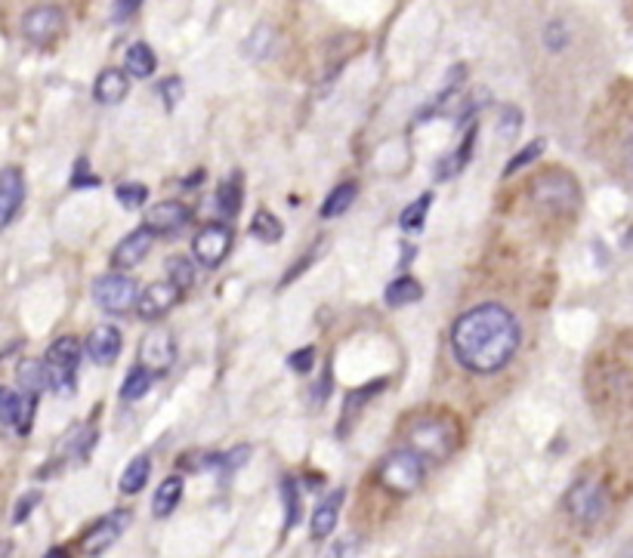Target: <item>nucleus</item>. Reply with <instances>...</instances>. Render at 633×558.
<instances>
[{"instance_id": "obj_1", "label": "nucleus", "mask_w": 633, "mask_h": 558, "mask_svg": "<svg viewBox=\"0 0 633 558\" xmlns=\"http://www.w3.org/2000/svg\"><path fill=\"white\" fill-rule=\"evenodd\" d=\"M519 349V321L498 303H482L457 318L451 352L470 374H498Z\"/></svg>"}, {"instance_id": "obj_2", "label": "nucleus", "mask_w": 633, "mask_h": 558, "mask_svg": "<svg viewBox=\"0 0 633 558\" xmlns=\"http://www.w3.org/2000/svg\"><path fill=\"white\" fill-rule=\"evenodd\" d=\"M44 367H47V383L56 395H75L78 386V367H81V343L75 337H59L47 355H44Z\"/></svg>"}, {"instance_id": "obj_3", "label": "nucleus", "mask_w": 633, "mask_h": 558, "mask_svg": "<svg viewBox=\"0 0 633 558\" xmlns=\"http://www.w3.org/2000/svg\"><path fill=\"white\" fill-rule=\"evenodd\" d=\"M411 448L420 460H445L457 448V429L442 417H430L411 426Z\"/></svg>"}, {"instance_id": "obj_4", "label": "nucleus", "mask_w": 633, "mask_h": 558, "mask_svg": "<svg viewBox=\"0 0 633 558\" xmlns=\"http://www.w3.org/2000/svg\"><path fill=\"white\" fill-rule=\"evenodd\" d=\"M380 485L396 494H411L424 485L427 478V460H420L414 451H393L380 463Z\"/></svg>"}, {"instance_id": "obj_5", "label": "nucleus", "mask_w": 633, "mask_h": 558, "mask_svg": "<svg viewBox=\"0 0 633 558\" xmlns=\"http://www.w3.org/2000/svg\"><path fill=\"white\" fill-rule=\"evenodd\" d=\"M532 195H535V204L553 210V213H572L581 201V189L578 182L562 173V170H553L547 176H541L535 185H532Z\"/></svg>"}, {"instance_id": "obj_6", "label": "nucleus", "mask_w": 633, "mask_h": 558, "mask_svg": "<svg viewBox=\"0 0 633 558\" xmlns=\"http://www.w3.org/2000/svg\"><path fill=\"white\" fill-rule=\"evenodd\" d=\"M93 300L102 312H109V315H124L136 306L139 300V287L133 278L127 275H102L93 281Z\"/></svg>"}, {"instance_id": "obj_7", "label": "nucleus", "mask_w": 633, "mask_h": 558, "mask_svg": "<svg viewBox=\"0 0 633 558\" xmlns=\"http://www.w3.org/2000/svg\"><path fill=\"white\" fill-rule=\"evenodd\" d=\"M62 31H65V13L53 4L31 7L22 16V37L34 47H50L53 41H59Z\"/></svg>"}, {"instance_id": "obj_8", "label": "nucleus", "mask_w": 633, "mask_h": 558, "mask_svg": "<svg viewBox=\"0 0 633 558\" xmlns=\"http://www.w3.org/2000/svg\"><path fill=\"white\" fill-rule=\"evenodd\" d=\"M232 250V229L226 222H207V226L195 235L192 253L204 269H217Z\"/></svg>"}, {"instance_id": "obj_9", "label": "nucleus", "mask_w": 633, "mask_h": 558, "mask_svg": "<svg viewBox=\"0 0 633 558\" xmlns=\"http://www.w3.org/2000/svg\"><path fill=\"white\" fill-rule=\"evenodd\" d=\"M130 528V512L127 509H115V512H109L105 518H99V522L84 534V540H81V549H84V555H90V558H96V555H102V552H109L118 540H121V534Z\"/></svg>"}, {"instance_id": "obj_10", "label": "nucleus", "mask_w": 633, "mask_h": 558, "mask_svg": "<svg viewBox=\"0 0 633 558\" xmlns=\"http://www.w3.org/2000/svg\"><path fill=\"white\" fill-rule=\"evenodd\" d=\"M566 506L572 512L575 522L581 525H596L606 515V494L596 481H578V485L569 491Z\"/></svg>"}, {"instance_id": "obj_11", "label": "nucleus", "mask_w": 633, "mask_h": 558, "mask_svg": "<svg viewBox=\"0 0 633 558\" xmlns=\"http://www.w3.org/2000/svg\"><path fill=\"white\" fill-rule=\"evenodd\" d=\"M139 361L149 370V374H164V370L173 367L177 361V343H173V333L170 330H152L139 343Z\"/></svg>"}, {"instance_id": "obj_12", "label": "nucleus", "mask_w": 633, "mask_h": 558, "mask_svg": "<svg viewBox=\"0 0 633 558\" xmlns=\"http://www.w3.org/2000/svg\"><path fill=\"white\" fill-rule=\"evenodd\" d=\"M177 303H180V290L173 287L170 281H155V284H149L143 293H139L136 312H139V318H143V321H158Z\"/></svg>"}, {"instance_id": "obj_13", "label": "nucleus", "mask_w": 633, "mask_h": 558, "mask_svg": "<svg viewBox=\"0 0 633 558\" xmlns=\"http://www.w3.org/2000/svg\"><path fill=\"white\" fill-rule=\"evenodd\" d=\"M189 222V207L183 201H161L155 207H149L143 229L155 238V235H173L180 232Z\"/></svg>"}, {"instance_id": "obj_14", "label": "nucleus", "mask_w": 633, "mask_h": 558, "mask_svg": "<svg viewBox=\"0 0 633 558\" xmlns=\"http://www.w3.org/2000/svg\"><path fill=\"white\" fill-rule=\"evenodd\" d=\"M25 201V176L19 167L0 170V232H4Z\"/></svg>"}, {"instance_id": "obj_15", "label": "nucleus", "mask_w": 633, "mask_h": 558, "mask_svg": "<svg viewBox=\"0 0 633 558\" xmlns=\"http://www.w3.org/2000/svg\"><path fill=\"white\" fill-rule=\"evenodd\" d=\"M121 346H124V343H121V330L112 327V324H99V327H93V330H90V337H87V355H90V361L99 364V367L115 364L118 355H121Z\"/></svg>"}, {"instance_id": "obj_16", "label": "nucleus", "mask_w": 633, "mask_h": 558, "mask_svg": "<svg viewBox=\"0 0 633 558\" xmlns=\"http://www.w3.org/2000/svg\"><path fill=\"white\" fill-rule=\"evenodd\" d=\"M152 241H155V238H152L146 229L130 232V235L115 247V253H112V266H115V269H136V266L149 256Z\"/></svg>"}, {"instance_id": "obj_17", "label": "nucleus", "mask_w": 633, "mask_h": 558, "mask_svg": "<svg viewBox=\"0 0 633 558\" xmlns=\"http://www.w3.org/2000/svg\"><path fill=\"white\" fill-rule=\"evenodd\" d=\"M127 93H130V78L121 68H105L93 84V99L99 105H118L127 99Z\"/></svg>"}, {"instance_id": "obj_18", "label": "nucleus", "mask_w": 633, "mask_h": 558, "mask_svg": "<svg viewBox=\"0 0 633 558\" xmlns=\"http://www.w3.org/2000/svg\"><path fill=\"white\" fill-rule=\"evenodd\" d=\"M383 386H386V380H374V383H368V386H362V389H356V392H349V395H346V401H343V420H340V426H337V435H340V438H346L349 432H353V426H356V420H359V411H362V407H365Z\"/></svg>"}, {"instance_id": "obj_19", "label": "nucleus", "mask_w": 633, "mask_h": 558, "mask_svg": "<svg viewBox=\"0 0 633 558\" xmlns=\"http://www.w3.org/2000/svg\"><path fill=\"white\" fill-rule=\"evenodd\" d=\"M343 488L340 491H334L328 500H322V506L315 509V515H312V525H309V531H312V537L315 540H325V537H331V531L337 528V515H340V506H343Z\"/></svg>"}, {"instance_id": "obj_20", "label": "nucleus", "mask_w": 633, "mask_h": 558, "mask_svg": "<svg viewBox=\"0 0 633 558\" xmlns=\"http://www.w3.org/2000/svg\"><path fill=\"white\" fill-rule=\"evenodd\" d=\"M183 478L180 475H170V478H164L161 485H158V491H155V497H152V515L155 518H167L173 509L180 506V500H183Z\"/></svg>"}, {"instance_id": "obj_21", "label": "nucleus", "mask_w": 633, "mask_h": 558, "mask_svg": "<svg viewBox=\"0 0 633 558\" xmlns=\"http://www.w3.org/2000/svg\"><path fill=\"white\" fill-rule=\"evenodd\" d=\"M420 296H424V287H420V281H417V278H408V275H402V278H396L393 284H386L383 300H386V306L402 309V306H411V303H417Z\"/></svg>"}, {"instance_id": "obj_22", "label": "nucleus", "mask_w": 633, "mask_h": 558, "mask_svg": "<svg viewBox=\"0 0 633 558\" xmlns=\"http://www.w3.org/2000/svg\"><path fill=\"white\" fill-rule=\"evenodd\" d=\"M158 68V56L155 50L146 44V41H139L127 50V59H124V71L133 74V78H152Z\"/></svg>"}, {"instance_id": "obj_23", "label": "nucleus", "mask_w": 633, "mask_h": 558, "mask_svg": "<svg viewBox=\"0 0 633 558\" xmlns=\"http://www.w3.org/2000/svg\"><path fill=\"white\" fill-rule=\"evenodd\" d=\"M16 383L28 392V395H41L50 383H47V367L38 358H25L16 367Z\"/></svg>"}, {"instance_id": "obj_24", "label": "nucleus", "mask_w": 633, "mask_h": 558, "mask_svg": "<svg viewBox=\"0 0 633 558\" xmlns=\"http://www.w3.org/2000/svg\"><path fill=\"white\" fill-rule=\"evenodd\" d=\"M356 195H359V182H340L337 189H331V195L325 198V204H322V219H337V216H343L349 207H353V201H356Z\"/></svg>"}, {"instance_id": "obj_25", "label": "nucleus", "mask_w": 633, "mask_h": 558, "mask_svg": "<svg viewBox=\"0 0 633 558\" xmlns=\"http://www.w3.org/2000/svg\"><path fill=\"white\" fill-rule=\"evenodd\" d=\"M149 475H152V460H149L146 454L133 457L130 466H127L124 475H121V494H127V497L139 494V491H143V488L149 485Z\"/></svg>"}, {"instance_id": "obj_26", "label": "nucleus", "mask_w": 633, "mask_h": 558, "mask_svg": "<svg viewBox=\"0 0 633 558\" xmlns=\"http://www.w3.org/2000/svg\"><path fill=\"white\" fill-rule=\"evenodd\" d=\"M281 503H285V528H297L303 515V497L294 475L281 478Z\"/></svg>"}, {"instance_id": "obj_27", "label": "nucleus", "mask_w": 633, "mask_h": 558, "mask_svg": "<svg viewBox=\"0 0 633 558\" xmlns=\"http://www.w3.org/2000/svg\"><path fill=\"white\" fill-rule=\"evenodd\" d=\"M473 142H476V130L467 133V139L461 142V148H457V152H451L445 161L436 164V179H451V176L461 173V170L467 167L470 155H473Z\"/></svg>"}, {"instance_id": "obj_28", "label": "nucleus", "mask_w": 633, "mask_h": 558, "mask_svg": "<svg viewBox=\"0 0 633 558\" xmlns=\"http://www.w3.org/2000/svg\"><path fill=\"white\" fill-rule=\"evenodd\" d=\"M430 204H433V192H424L417 201H411L402 216H399V226L405 232H420L424 229V222H427V213H430Z\"/></svg>"}, {"instance_id": "obj_29", "label": "nucleus", "mask_w": 633, "mask_h": 558, "mask_svg": "<svg viewBox=\"0 0 633 558\" xmlns=\"http://www.w3.org/2000/svg\"><path fill=\"white\" fill-rule=\"evenodd\" d=\"M251 235H254L257 241H263V244H278L281 238H285V226H281V222H278L272 213L260 210V213L254 216V222H251Z\"/></svg>"}, {"instance_id": "obj_30", "label": "nucleus", "mask_w": 633, "mask_h": 558, "mask_svg": "<svg viewBox=\"0 0 633 558\" xmlns=\"http://www.w3.org/2000/svg\"><path fill=\"white\" fill-rule=\"evenodd\" d=\"M217 207L223 216H235L241 210V176L238 173H232L217 189Z\"/></svg>"}, {"instance_id": "obj_31", "label": "nucleus", "mask_w": 633, "mask_h": 558, "mask_svg": "<svg viewBox=\"0 0 633 558\" xmlns=\"http://www.w3.org/2000/svg\"><path fill=\"white\" fill-rule=\"evenodd\" d=\"M167 281L177 287L180 293L189 290L195 284V269H192V259L189 256H170L167 259Z\"/></svg>"}, {"instance_id": "obj_32", "label": "nucleus", "mask_w": 633, "mask_h": 558, "mask_svg": "<svg viewBox=\"0 0 633 558\" xmlns=\"http://www.w3.org/2000/svg\"><path fill=\"white\" fill-rule=\"evenodd\" d=\"M149 386H152V374L146 367H133L130 374H127V380H124V386H121V398L124 401H139L146 392H149Z\"/></svg>"}, {"instance_id": "obj_33", "label": "nucleus", "mask_w": 633, "mask_h": 558, "mask_svg": "<svg viewBox=\"0 0 633 558\" xmlns=\"http://www.w3.org/2000/svg\"><path fill=\"white\" fill-rule=\"evenodd\" d=\"M544 139H535V142H529L525 148H519V152L507 161V167H504V176H513L516 170H522V167H529V164H535L541 155H544Z\"/></svg>"}, {"instance_id": "obj_34", "label": "nucleus", "mask_w": 633, "mask_h": 558, "mask_svg": "<svg viewBox=\"0 0 633 558\" xmlns=\"http://www.w3.org/2000/svg\"><path fill=\"white\" fill-rule=\"evenodd\" d=\"M115 198H118V204L121 207H127V210H139L146 204V198H149V189L143 182H121L118 189H115Z\"/></svg>"}, {"instance_id": "obj_35", "label": "nucleus", "mask_w": 633, "mask_h": 558, "mask_svg": "<svg viewBox=\"0 0 633 558\" xmlns=\"http://www.w3.org/2000/svg\"><path fill=\"white\" fill-rule=\"evenodd\" d=\"M22 414V395L0 386V426H16Z\"/></svg>"}, {"instance_id": "obj_36", "label": "nucleus", "mask_w": 633, "mask_h": 558, "mask_svg": "<svg viewBox=\"0 0 633 558\" xmlns=\"http://www.w3.org/2000/svg\"><path fill=\"white\" fill-rule=\"evenodd\" d=\"M522 130V111L516 105H504L501 108V121H498V136L504 142H513Z\"/></svg>"}, {"instance_id": "obj_37", "label": "nucleus", "mask_w": 633, "mask_h": 558, "mask_svg": "<svg viewBox=\"0 0 633 558\" xmlns=\"http://www.w3.org/2000/svg\"><path fill=\"white\" fill-rule=\"evenodd\" d=\"M544 44H547V50H553V53H559L562 47L569 44V31H566V25H562V19H553V22L547 25V31H544Z\"/></svg>"}, {"instance_id": "obj_38", "label": "nucleus", "mask_w": 633, "mask_h": 558, "mask_svg": "<svg viewBox=\"0 0 633 558\" xmlns=\"http://www.w3.org/2000/svg\"><path fill=\"white\" fill-rule=\"evenodd\" d=\"M68 185H72V189H96L99 179L93 176V170L87 167V161L78 158V161H75V170H72V179H68Z\"/></svg>"}, {"instance_id": "obj_39", "label": "nucleus", "mask_w": 633, "mask_h": 558, "mask_svg": "<svg viewBox=\"0 0 633 558\" xmlns=\"http://www.w3.org/2000/svg\"><path fill=\"white\" fill-rule=\"evenodd\" d=\"M322 250H325V244H322V247H312V250H309V253H306V256L300 259V263H294V266L288 269V275L278 281V287H288L291 281H297V278H300V275H303V272H306V269H309V266L315 263V259H319V256H322Z\"/></svg>"}, {"instance_id": "obj_40", "label": "nucleus", "mask_w": 633, "mask_h": 558, "mask_svg": "<svg viewBox=\"0 0 633 558\" xmlns=\"http://www.w3.org/2000/svg\"><path fill=\"white\" fill-rule=\"evenodd\" d=\"M41 497H44L41 491H28V494H22V500L13 506V525H22L25 518L31 515V509L41 503Z\"/></svg>"}, {"instance_id": "obj_41", "label": "nucleus", "mask_w": 633, "mask_h": 558, "mask_svg": "<svg viewBox=\"0 0 633 558\" xmlns=\"http://www.w3.org/2000/svg\"><path fill=\"white\" fill-rule=\"evenodd\" d=\"M288 367H294L297 374H309V370L315 367V349L306 346V349H297L288 355Z\"/></svg>"}, {"instance_id": "obj_42", "label": "nucleus", "mask_w": 633, "mask_h": 558, "mask_svg": "<svg viewBox=\"0 0 633 558\" xmlns=\"http://www.w3.org/2000/svg\"><path fill=\"white\" fill-rule=\"evenodd\" d=\"M161 96H164V105L167 108H173L180 99H183V81L180 78H167L164 84H161Z\"/></svg>"}, {"instance_id": "obj_43", "label": "nucleus", "mask_w": 633, "mask_h": 558, "mask_svg": "<svg viewBox=\"0 0 633 558\" xmlns=\"http://www.w3.org/2000/svg\"><path fill=\"white\" fill-rule=\"evenodd\" d=\"M248 457H251V448H235V451L220 457V466L232 472V469H241L244 463H248Z\"/></svg>"}, {"instance_id": "obj_44", "label": "nucleus", "mask_w": 633, "mask_h": 558, "mask_svg": "<svg viewBox=\"0 0 633 558\" xmlns=\"http://www.w3.org/2000/svg\"><path fill=\"white\" fill-rule=\"evenodd\" d=\"M139 13V4H133V0H118V4H112V16L115 22H127L130 16Z\"/></svg>"}, {"instance_id": "obj_45", "label": "nucleus", "mask_w": 633, "mask_h": 558, "mask_svg": "<svg viewBox=\"0 0 633 558\" xmlns=\"http://www.w3.org/2000/svg\"><path fill=\"white\" fill-rule=\"evenodd\" d=\"M312 392H319V395H315V401H319V404L328 401V395H331V370H328V367H325V374H322V383L315 386Z\"/></svg>"}, {"instance_id": "obj_46", "label": "nucleus", "mask_w": 633, "mask_h": 558, "mask_svg": "<svg viewBox=\"0 0 633 558\" xmlns=\"http://www.w3.org/2000/svg\"><path fill=\"white\" fill-rule=\"evenodd\" d=\"M343 555H346V546H343V543H334V546L325 552V558H343Z\"/></svg>"}, {"instance_id": "obj_47", "label": "nucleus", "mask_w": 633, "mask_h": 558, "mask_svg": "<svg viewBox=\"0 0 633 558\" xmlns=\"http://www.w3.org/2000/svg\"><path fill=\"white\" fill-rule=\"evenodd\" d=\"M44 558H72V555H68V549H62V546H53Z\"/></svg>"}]
</instances>
